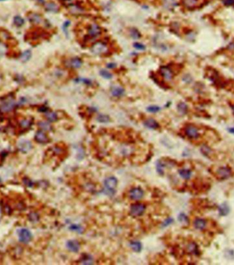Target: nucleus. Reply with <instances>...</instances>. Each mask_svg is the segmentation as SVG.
<instances>
[{
    "mask_svg": "<svg viewBox=\"0 0 234 265\" xmlns=\"http://www.w3.org/2000/svg\"><path fill=\"white\" fill-rule=\"evenodd\" d=\"M67 247L72 252L76 253L80 250V245L77 241H74V240L67 241Z\"/></svg>",
    "mask_w": 234,
    "mask_h": 265,
    "instance_id": "17",
    "label": "nucleus"
},
{
    "mask_svg": "<svg viewBox=\"0 0 234 265\" xmlns=\"http://www.w3.org/2000/svg\"><path fill=\"white\" fill-rule=\"evenodd\" d=\"M156 168H157V171L160 174H164V165H163V164L161 163V162H158Z\"/></svg>",
    "mask_w": 234,
    "mask_h": 265,
    "instance_id": "41",
    "label": "nucleus"
},
{
    "mask_svg": "<svg viewBox=\"0 0 234 265\" xmlns=\"http://www.w3.org/2000/svg\"><path fill=\"white\" fill-rule=\"evenodd\" d=\"M83 65V61L79 57H73L69 60V66L73 69H80Z\"/></svg>",
    "mask_w": 234,
    "mask_h": 265,
    "instance_id": "10",
    "label": "nucleus"
},
{
    "mask_svg": "<svg viewBox=\"0 0 234 265\" xmlns=\"http://www.w3.org/2000/svg\"><path fill=\"white\" fill-rule=\"evenodd\" d=\"M116 67H117V64L114 62H110L107 65V67L108 69H114Z\"/></svg>",
    "mask_w": 234,
    "mask_h": 265,
    "instance_id": "47",
    "label": "nucleus"
},
{
    "mask_svg": "<svg viewBox=\"0 0 234 265\" xmlns=\"http://www.w3.org/2000/svg\"><path fill=\"white\" fill-rule=\"evenodd\" d=\"M182 4L188 9H192L197 6L198 0H182Z\"/></svg>",
    "mask_w": 234,
    "mask_h": 265,
    "instance_id": "21",
    "label": "nucleus"
},
{
    "mask_svg": "<svg viewBox=\"0 0 234 265\" xmlns=\"http://www.w3.org/2000/svg\"><path fill=\"white\" fill-rule=\"evenodd\" d=\"M110 93L114 97L119 98V97H123L124 95L125 91L123 87H119V86H114L111 89Z\"/></svg>",
    "mask_w": 234,
    "mask_h": 265,
    "instance_id": "11",
    "label": "nucleus"
},
{
    "mask_svg": "<svg viewBox=\"0 0 234 265\" xmlns=\"http://www.w3.org/2000/svg\"><path fill=\"white\" fill-rule=\"evenodd\" d=\"M133 46L135 47L136 50H140V51H143V50H144L146 49V46L144 45V44H142L141 43H138V42L134 43Z\"/></svg>",
    "mask_w": 234,
    "mask_h": 265,
    "instance_id": "40",
    "label": "nucleus"
},
{
    "mask_svg": "<svg viewBox=\"0 0 234 265\" xmlns=\"http://www.w3.org/2000/svg\"><path fill=\"white\" fill-rule=\"evenodd\" d=\"M17 234L18 240L20 242L24 244H27L30 242L32 239V234L28 229L21 228L17 230Z\"/></svg>",
    "mask_w": 234,
    "mask_h": 265,
    "instance_id": "3",
    "label": "nucleus"
},
{
    "mask_svg": "<svg viewBox=\"0 0 234 265\" xmlns=\"http://www.w3.org/2000/svg\"><path fill=\"white\" fill-rule=\"evenodd\" d=\"M146 110L150 113H157L160 110V108L156 105H151L146 108Z\"/></svg>",
    "mask_w": 234,
    "mask_h": 265,
    "instance_id": "36",
    "label": "nucleus"
},
{
    "mask_svg": "<svg viewBox=\"0 0 234 265\" xmlns=\"http://www.w3.org/2000/svg\"><path fill=\"white\" fill-rule=\"evenodd\" d=\"M117 179L114 177H110L107 178L104 182L105 187L108 191L110 192H114V189L117 186Z\"/></svg>",
    "mask_w": 234,
    "mask_h": 265,
    "instance_id": "8",
    "label": "nucleus"
},
{
    "mask_svg": "<svg viewBox=\"0 0 234 265\" xmlns=\"http://www.w3.org/2000/svg\"><path fill=\"white\" fill-rule=\"evenodd\" d=\"M173 222V219H168L167 220L165 221L164 224H163V226L165 227V226H168V225H170L171 223H172Z\"/></svg>",
    "mask_w": 234,
    "mask_h": 265,
    "instance_id": "46",
    "label": "nucleus"
},
{
    "mask_svg": "<svg viewBox=\"0 0 234 265\" xmlns=\"http://www.w3.org/2000/svg\"><path fill=\"white\" fill-rule=\"evenodd\" d=\"M145 206L142 204H135L130 208V214L133 217H139L144 213Z\"/></svg>",
    "mask_w": 234,
    "mask_h": 265,
    "instance_id": "7",
    "label": "nucleus"
},
{
    "mask_svg": "<svg viewBox=\"0 0 234 265\" xmlns=\"http://www.w3.org/2000/svg\"><path fill=\"white\" fill-rule=\"evenodd\" d=\"M130 247L136 252H140L142 249V245L138 241H132L130 243Z\"/></svg>",
    "mask_w": 234,
    "mask_h": 265,
    "instance_id": "29",
    "label": "nucleus"
},
{
    "mask_svg": "<svg viewBox=\"0 0 234 265\" xmlns=\"http://www.w3.org/2000/svg\"><path fill=\"white\" fill-rule=\"evenodd\" d=\"M38 126L43 130L49 131L51 130V126L47 121H41L38 124Z\"/></svg>",
    "mask_w": 234,
    "mask_h": 265,
    "instance_id": "32",
    "label": "nucleus"
},
{
    "mask_svg": "<svg viewBox=\"0 0 234 265\" xmlns=\"http://www.w3.org/2000/svg\"><path fill=\"white\" fill-rule=\"evenodd\" d=\"M97 121L99 123H102V124H107L110 121V118L108 115L101 114L97 116Z\"/></svg>",
    "mask_w": 234,
    "mask_h": 265,
    "instance_id": "28",
    "label": "nucleus"
},
{
    "mask_svg": "<svg viewBox=\"0 0 234 265\" xmlns=\"http://www.w3.org/2000/svg\"><path fill=\"white\" fill-rule=\"evenodd\" d=\"M144 125L146 128L151 130H156L159 128V124L154 119H148L144 121Z\"/></svg>",
    "mask_w": 234,
    "mask_h": 265,
    "instance_id": "18",
    "label": "nucleus"
},
{
    "mask_svg": "<svg viewBox=\"0 0 234 265\" xmlns=\"http://www.w3.org/2000/svg\"><path fill=\"white\" fill-rule=\"evenodd\" d=\"M31 56H32L31 52L29 51V50H28V51L23 52L22 54H21V60L23 62L28 61V60H29L30 58H31Z\"/></svg>",
    "mask_w": 234,
    "mask_h": 265,
    "instance_id": "35",
    "label": "nucleus"
},
{
    "mask_svg": "<svg viewBox=\"0 0 234 265\" xmlns=\"http://www.w3.org/2000/svg\"><path fill=\"white\" fill-rule=\"evenodd\" d=\"M164 7L167 10H172L176 6L175 0H164L163 2Z\"/></svg>",
    "mask_w": 234,
    "mask_h": 265,
    "instance_id": "24",
    "label": "nucleus"
},
{
    "mask_svg": "<svg viewBox=\"0 0 234 265\" xmlns=\"http://www.w3.org/2000/svg\"><path fill=\"white\" fill-rule=\"evenodd\" d=\"M45 116H46L47 119L48 120L49 122H54V121H56L58 120V115L57 114L54 112H52V111H47L46 112V114H45Z\"/></svg>",
    "mask_w": 234,
    "mask_h": 265,
    "instance_id": "26",
    "label": "nucleus"
},
{
    "mask_svg": "<svg viewBox=\"0 0 234 265\" xmlns=\"http://www.w3.org/2000/svg\"><path fill=\"white\" fill-rule=\"evenodd\" d=\"M81 262L82 264H92L93 263V259L89 255H84L83 257L81 259Z\"/></svg>",
    "mask_w": 234,
    "mask_h": 265,
    "instance_id": "31",
    "label": "nucleus"
},
{
    "mask_svg": "<svg viewBox=\"0 0 234 265\" xmlns=\"http://www.w3.org/2000/svg\"><path fill=\"white\" fill-rule=\"evenodd\" d=\"M62 2L64 3L65 4L68 5L69 6H70L71 5L73 4V1L74 0H61Z\"/></svg>",
    "mask_w": 234,
    "mask_h": 265,
    "instance_id": "45",
    "label": "nucleus"
},
{
    "mask_svg": "<svg viewBox=\"0 0 234 265\" xmlns=\"http://www.w3.org/2000/svg\"><path fill=\"white\" fill-rule=\"evenodd\" d=\"M223 4L226 6H232L234 5V0H223Z\"/></svg>",
    "mask_w": 234,
    "mask_h": 265,
    "instance_id": "43",
    "label": "nucleus"
},
{
    "mask_svg": "<svg viewBox=\"0 0 234 265\" xmlns=\"http://www.w3.org/2000/svg\"><path fill=\"white\" fill-rule=\"evenodd\" d=\"M30 215L32 216V218L30 219L31 220L30 221H38V214H35V213H32V214H30Z\"/></svg>",
    "mask_w": 234,
    "mask_h": 265,
    "instance_id": "44",
    "label": "nucleus"
},
{
    "mask_svg": "<svg viewBox=\"0 0 234 265\" xmlns=\"http://www.w3.org/2000/svg\"><path fill=\"white\" fill-rule=\"evenodd\" d=\"M18 147L23 153H27L32 149V144L29 141L22 140L18 143Z\"/></svg>",
    "mask_w": 234,
    "mask_h": 265,
    "instance_id": "12",
    "label": "nucleus"
},
{
    "mask_svg": "<svg viewBox=\"0 0 234 265\" xmlns=\"http://www.w3.org/2000/svg\"><path fill=\"white\" fill-rule=\"evenodd\" d=\"M159 71L162 78L165 81H166V82H171L173 79L174 74H173L172 69L169 68L167 66H162V67H161L159 69Z\"/></svg>",
    "mask_w": 234,
    "mask_h": 265,
    "instance_id": "5",
    "label": "nucleus"
},
{
    "mask_svg": "<svg viewBox=\"0 0 234 265\" xmlns=\"http://www.w3.org/2000/svg\"><path fill=\"white\" fill-rule=\"evenodd\" d=\"M35 140L38 143H46L49 141V138L43 131H38L35 135Z\"/></svg>",
    "mask_w": 234,
    "mask_h": 265,
    "instance_id": "14",
    "label": "nucleus"
},
{
    "mask_svg": "<svg viewBox=\"0 0 234 265\" xmlns=\"http://www.w3.org/2000/svg\"><path fill=\"white\" fill-rule=\"evenodd\" d=\"M15 106V102L13 100H7L1 104L0 106V110L4 112H9L13 110Z\"/></svg>",
    "mask_w": 234,
    "mask_h": 265,
    "instance_id": "16",
    "label": "nucleus"
},
{
    "mask_svg": "<svg viewBox=\"0 0 234 265\" xmlns=\"http://www.w3.org/2000/svg\"><path fill=\"white\" fill-rule=\"evenodd\" d=\"M178 219L181 223L183 224H188L189 223V220H188V217L184 213H181L178 216Z\"/></svg>",
    "mask_w": 234,
    "mask_h": 265,
    "instance_id": "38",
    "label": "nucleus"
},
{
    "mask_svg": "<svg viewBox=\"0 0 234 265\" xmlns=\"http://www.w3.org/2000/svg\"><path fill=\"white\" fill-rule=\"evenodd\" d=\"M215 175L219 180H225L231 178L232 175V170L229 167H221L217 169Z\"/></svg>",
    "mask_w": 234,
    "mask_h": 265,
    "instance_id": "2",
    "label": "nucleus"
},
{
    "mask_svg": "<svg viewBox=\"0 0 234 265\" xmlns=\"http://www.w3.org/2000/svg\"><path fill=\"white\" fill-rule=\"evenodd\" d=\"M231 108H232V110H233V112H234V104H233V105L231 106Z\"/></svg>",
    "mask_w": 234,
    "mask_h": 265,
    "instance_id": "49",
    "label": "nucleus"
},
{
    "mask_svg": "<svg viewBox=\"0 0 234 265\" xmlns=\"http://www.w3.org/2000/svg\"><path fill=\"white\" fill-rule=\"evenodd\" d=\"M179 173L181 178L185 179V180H189L192 175V171L190 169H180L179 171Z\"/></svg>",
    "mask_w": 234,
    "mask_h": 265,
    "instance_id": "23",
    "label": "nucleus"
},
{
    "mask_svg": "<svg viewBox=\"0 0 234 265\" xmlns=\"http://www.w3.org/2000/svg\"><path fill=\"white\" fill-rule=\"evenodd\" d=\"M129 36H130L133 39H139L141 37V34L139 32L138 30H137L136 28H132L129 30Z\"/></svg>",
    "mask_w": 234,
    "mask_h": 265,
    "instance_id": "25",
    "label": "nucleus"
},
{
    "mask_svg": "<svg viewBox=\"0 0 234 265\" xmlns=\"http://www.w3.org/2000/svg\"><path fill=\"white\" fill-rule=\"evenodd\" d=\"M187 251L190 254L198 256L200 254V251L197 244L194 242H191L187 245Z\"/></svg>",
    "mask_w": 234,
    "mask_h": 265,
    "instance_id": "13",
    "label": "nucleus"
},
{
    "mask_svg": "<svg viewBox=\"0 0 234 265\" xmlns=\"http://www.w3.org/2000/svg\"><path fill=\"white\" fill-rule=\"evenodd\" d=\"M14 23L16 26H21L24 23V20L20 16H16L14 18Z\"/></svg>",
    "mask_w": 234,
    "mask_h": 265,
    "instance_id": "39",
    "label": "nucleus"
},
{
    "mask_svg": "<svg viewBox=\"0 0 234 265\" xmlns=\"http://www.w3.org/2000/svg\"><path fill=\"white\" fill-rule=\"evenodd\" d=\"M218 210L220 215L223 216V217L228 215L229 213L230 212L229 206L228 204L227 203H223L222 204H220L219 206H218Z\"/></svg>",
    "mask_w": 234,
    "mask_h": 265,
    "instance_id": "19",
    "label": "nucleus"
},
{
    "mask_svg": "<svg viewBox=\"0 0 234 265\" xmlns=\"http://www.w3.org/2000/svg\"><path fill=\"white\" fill-rule=\"evenodd\" d=\"M229 132L230 133H231V134H234V128H229Z\"/></svg>",
    "mask_w": 234,
    "mask_h": 265,
    "instance_id": "48",
    "label": "nucleus"
},
{
    "mask_svg": "<svg viewBox=\"0 0 234 265\" xmlns=\"http://www.w3.org/2000/svg\"><path fill=\"white\" fill-rule=\"evenodd\" d=\"M99 73H100V75H102V77L105 79H107V80H110V79L113 77L112 74L111 73L110 71L106 70V69H102Z\"/></svg>",
    "mask_w": 234,
    "mask_h": 265,
    "instance_id": "33",
    "label": "nucleus"
},
{
    "mask_svg": "<svg viewBox=\"0 0 234 265\" xmlns=\"http://www.w3.org/2000/svg\"><path fill=\"white\" fill-rule=\"evenodd\" d=\"M144 192L140 188H134L129 191V197L132 200H139L142 198Z\"/></svg>",
    "mask_w": 234,
    "mask_h": 265,
    "instance_id": "9",
    "label": "nucleus"
},
{
    "mask_svg": "<svg viewBox=\"0 0 234 265\" xmlns=\"http://www.w3.org/2000/svg\"><path fill=\"white\" fill-rule=\"evenodd\" d=\"M30 125H31V123H30V121H28V120H23V121H22L21 122V126H22L23 128H29L30 126Z\"/></svg>",
    "mask_w": 234,
    "mask_h": 265,
    "instance_id": "42",
    "label": "nucleus"
},
{
    "mask_svg": "<svg viewBox=\"0 0 234 265\" xmlns=\"http://www.w3.org/2000/svg\"><path fill=\"white\" fill-rule=\"evenodd\" d=\"M185 134L189 138L196 139L199 137V132L197 128L193 125H188L185 128Z\"/></svg>",
    "mask_w": 234,
    "mask_h": 265,
    "instance_id": "6",
    "label": "nucleus"
},
{
    "mask_svg": "<svg viewBox=\"0 0 234 265\" xmlns=\"http://www.w3.org/2000/svg\"><path fill=\"white\" fill-rule=\"evenodd\" d=\"M90 51L95 55H105L109 52V48L104 42L97 41L90 47Z\"/></svg>",
    "mask_w": 234,
    "mask_h": 265,
    "instance_id": "1",
    "label": "nucleus"
},
{
    "mask_svg": "<svg viewBox=\"0 0 234 265\" xmlns=\"http://www.w3.org/2000/svg\"><path fill=\"white\" fill-rule=\"evenodd\" d=\"M69 11H70V13H71L72 15H75L82 14V13L84 12V10L83 9V8H82L81 6H78V5H76V4L71 5V6H69Z\"/></svg>",
    "mask_w": 234,
    "mask_h": 265,
    "instance_id": "20",
    "label": "nucleus"
},
{
    "mask_svg": "<svg viewBox=\"0 0 234 265\" xmlns=\"http://www.w3.org/2000/svg\"><path fill=\"white\" fill-rule=\"evenodd\" d=\"M69 229L71 230L74 231V232H76L77 233H82L83 232V227H82L81 225H76V224H74V225H71L70 226Z\"/></svg>",
    "mask_w": 234,
    "mask_h": 265,
    "instance_id": "37",
    "label": "nucleus"
},
{
    "mask_svg": "<svg viewBox=\"0 0 234 265\" xmlns=\"http://www.w3.org/2000/svg\"><path fill=\"white\" fill-rule=\"evenodd\" d=\"M194 227L198 230H203L207 225V221L205 219L202 218H196L193 223Z\"/></svg>",
    "mask_w": 234,
    "mask_h": 265,
    "instance_id": "15",
    "label": "nucleus"
},
{
    "mask_svg": "<svg viewBox=\"0 0 234 265\" xmlns=\"http://www.w3.org/2000/svg\"><path fill=\"white\" fill-rule=\"evenodd\" d=\"M102 34V28L97 23H93L89 25L87 29V35L91 38H95L99 36Z\"/></svg>",
    "mask_w": 234,
    "mask_h": 265,
    "instance_id": "4",
    "label": "nucleus"
},
{
    "mask_svg": "<svg viewBox=\"0 0 234 265\" xmlns=\"http://www.w3.org/2000/svg\"><path fill=\"white\" fill-rule=\"evenodd\" d=\"M45 9L47 11L51 13H58L59 11V6L53 2H49L45 4Z\"/></svg>",
    "mask_w": 234,
    "mask_h": 265,
    "instance_id": "22",
    "label": "nucleus"
},
{
    "mask_svg": "<svg viewBox=\"0 0 234 265\" xmlns=\"http://www.w3.org/2000/svg\"><path fill=\"white\" fill-rule=\"evenodd\" d=\"M30 19L34 23H40L42 21L41 17L38 14H32L30 17Z\"/></svg>",
    "mask_w": 234,
    "mask_h": 265,
    "instance_id": "34",
    "label": "nucleus"
},
{
    "mask_svg": "<svg viewBox=\"0 0 234 265\" xmlns=\"http://www.w3.org/2000/svg\"><path fill=\"white\" fill-rule=\"evenodd\" d=\"M188 106L186 103L184 102H180L177 105V110L180 114H185L186 113L188 112Z\"/></svg>",
    "mask_w": 234,
    "mask_h": 265,
    "instance_id": "27",
    "label": "nucleus"
},
{
    "mask_svg": "<svg viewBox=\"0 0 234 265\" xmlns=\"http://www.w3.org/2000/svg\"><path fill=\"white\" fill-rule=\"evenodd\" d=\"M201 153H203V156L208 157V158H210V155H212L211 153H212V150L211 149V148H210V147H208V145H205L201 147Z\"/></svg>",
    "mask_w": 234,
    "mask_h": 265,
    "instance_id": "30",
    "label": "nucleus"
}]
</instances>
